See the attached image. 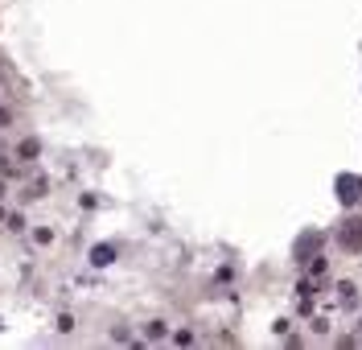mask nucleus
<instances>
[{"label":"nucleus","mask_w":362,"mask_h":350,"mask_svg":"<svg viewBox=\"0 0 362 350\" xmlns=\"http://www.w3.org/2000/svg\"><path fill=\"white\" fill-rule=\"evenodd\" d=\"M334 189H338L341 206H354V202L362 198V177H358V173H341L338 182H334Z\"/></svg>","instance_id":"nucleus-1"},{"label":"nucleus","mask_w":362,"mask_h":350,"mask_svg":"<svg viewBox=\"0 0 362 350\" xmlns=\"http://www.w3.org/2000/svg\"><path fill=\"white\" fill-rule=\"evenodd\" d=\"M338 243L346 247V252H354V256H362V218H346V223H341Z\"/></svg>","instance_id":"nucleus-2"},{"label":"nucleus","mask_w":362,"mask_h":350,"mask_svg":"<svg viewBox=\"0 0 362 350\" xmlns=\"http://www.w3.org/2000/svg\"><path fill=\"white\" fill-rule=\"evenodd\" d=\"M112 259H115V247H112V243H99V247L90 252V264H99V268H103V264H112Z\"/></svg>","instance_id":"nucleus-3"},{"label":"nucleus","mask_w":362,"mask_h":350,"mask_svg":"<svg viewBox=\"0 0 362 350\" xmlns=\"http://www.w3.org/2000/svg\"><path fill=\"white\" fill-rule=\"evenodd\" d=\"M341 305H358V288L354 284H341Z\"/></svg>","instance_id":"nucleus-4"},{"label":"nucleus","mask_w":362,"mask_h":350,"mask_svg":"<svg viewBox=\"0 0 362 350\" xmlns=\"http://www.w3.org/2000/svg\"><path fill=\"white\" fill-rule=\"evenodd\" d=\"M0 124H8V112H0Z\"/></svg>","instance_id":"nucleus-5"},{"label":"nucleus","mask_w":362,"mask_h":350,"mask_svg":"<svg viewBox=\"0 0 362 350\" xmlns=\"http://www.w3.org/2000/svg\"><path fill=\"white\" fill-rule=\"evenodd\" d=\"M354 342H362V329H358V334H354Z\"/></svg>","instance_id":"nucleus-6"}]
</instances>
